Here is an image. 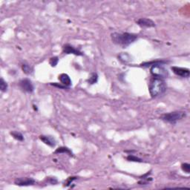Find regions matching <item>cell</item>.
<instances>
[{
    "label": "cell",
    "instance_id": "23",
    "mask_svg": "<svg viewBox=\"0 0 190 190\" xmlns=\"http://www.w3.org/2000/svg\"><path fill=\"white\" fill-rule=\"evenodd\" d=\"M48 181H49V183H50V184L57 183V180H56V178H49Z\"/></svg>",
    "mask_w": 190,
    "mask_h": 190
},
{
    "label": "cell",
    "instance_id": "3",
    "mask_svg": "<svg viewBox=\"0 0 190 190\" xmlns=\"http://www.w3.org/2000/svg\"><path fill=\"white\" fill-rule=\"evenodd\" d=\"M186 117V111H172V112L166 113L163 114V115L160 117L163 121L165 123H170V124H175L177 122L180 121L182 119L185 118Z\"/></svg>",
    "mask_w": 190,
    "mask_h": 190
},
{
    "label": "cell",
    "instance_id": "8",
    "mask_svg": "<svg viewBox=\"0 0 190 190\" xmlns=\"http://www.w3.org/2000/svg\"><path fill=\"white\" fill-rule=\"evenodd\" d=\"M62 51L66 54H74L76 56H83V52H81L80 50L77 49L70 44L64 45L63 47H62Z\"/></svg>",
    "mask_w": 190,
    "mask_h": 190
},
{
    "label": "cell",
    "instance_id": "22",
    "mask_svg": "<svg viewBox=\"0 0 190 190\" xmlns=\"http://www.w3.org/2000/svg\"><path fill=\"white\" fill-rule=\"evenodd\" d=\"M50 85H51V86H55V87L59 88H62V89L68 88V87H66V86H63V85H62V83H60V84H59V83H50Z\"/></svg>",
    "mask_w": 190,
    "mask_h": 190
},
{
    "label": "cell",
    "instance_id": "4",
    "mask_svg": "<svg viewBox=\"0 0 190 190\" xmlns=\"http://www.w3.org/2000/svg\"><path fill=\"white\" fill-rule=\"evenodd\" d=\"M150 73L154 78L164 79L169 76V71L162 64H154L150 68Z\"/></svg>",
    "mask_w": 190,
    "mask_h": 190
},
{
    "label": "cell",
    "instance_id": "2",
    "mask_svg": "<svg viewBox=\"0 0 190 190\" xmlns=\"http://www.w3.org/2000/svg\"><path fill=\"white\" fill-rule=\"evenodd\" d=\"M167 89V86L163 79L152 78L150 80L148 83V91L152 98H156L163 95Z\"/></svg>",
    "mask_w": 190,
    "mask_h": 190
},
{
    "label": "cell",
    "instance_id": "9",
    "mask_svg": "<svg viewBox=\"0 0 190 190\" xmlns=\"http://www.w3.org/2000/svg\"><path fill=\"white\" fill-rule=\"evenodd\" d=\"M136 23L139 25L140 28H154L155 27V23L154 21L148 18H140L136 22Z\"/></svg>",
    "mask_w": 190,
    "mask_h": 190
},
{
    "label": "cell",
    "instance_id": "18",
    "mask_svg": "<svg viewBox=\"0 0 190 190\" xmlns=\"http://www.w3.org/2000/svg\"><path fill=\"white\" fill-rule=\"evenodd\" d=\"M126 159H127L129 161L138 162V163H142V159L139 158V157H136V156L133 155V154H129V155H128L127 157H126Z\"/></svg>",
    "mask_w": 190,
    "mask_h": 190
},
{
    "label": "cell",
    "instance_id": "10",
    "mask_svg": "<svg viewBox=\"0 0 190 190\" xmlns=\"http://www.w3.org/2000/svg\"><path fill=\"white\" fill-rule=\"evenodd\" d=\"M40 140L42 141L45 145H48L50 147H54L56 144V141L53 137L50 136V135H40L39 136Z\"/></svg>",
    "mask_w": 190,
    "mask_h": 190
},
{
    "label": "cell",
    "instance_id": "20",
    "mask_svg": "<svg viewBox=\"0 0 190 190\" xmlns=\"http://www.w3.org/2000/svg\"><path fill=\"white\" fill-rule=\"evenodd\" d=\"M58 62H59V58L57 56H53V57H51L50 59L49 63L52 67H55L58 64Z\"/></svg>",
    "mask_w": 190,
    "mask_h": 190
},
{
    "label": "cell",
    "instance_id": "1",
    "mask_svg": "<svg viewBox=\"0 0 190 190\" xmlns=\"http://www.w3.org/2000/svg\"><path fill=\"white\" fill-rule=\"evenodd\" d=\"M111 39L113 43L125 48L134 42L138 39V35L133 33L114 32L111 34Z\"/></svg>",
    "mask_w": 190,
    "mask_h": 190
},
{
    "label": "cell",
    "instance_id": "13",
    "mask_svg": "<svg viewBox=\"0 0 190 190\" xmlns=\"http://www.w3.org/2000/svg\"><path fill=\"white\" fill-rule=\"evenodd\" d=\"M55 154H57V153H59V154H62V153H65V154H68V155L70 156V157H73V153L72 151H71V150L69 149L68 148H67V147H65V146H61L59 147V148H56V151H54Z\"/></svg>",
    "mask_w": 190,
    "mask_h": 190
},
{
    "label": "cell",
    "instance_id": "14",
    "mask_svg": "<svg viewBox=\"0 0 190 190\" xmlns=\"http://www.w3.org/2000/svg\"><path fill=\"white\" fill-rule=\"evenodd\" d=\"M10 135L14 138L15 140L18 141H23L24 140V136L21 132H16V131H13L10 132Z\"/></svg>",
    "mask_w": 190,
    "mask_h": 190
},
{
    "label": "cell",
    "instance_id": "21",
    "mask_svg": "<svg viewBox=\"0 0 190 190\" xmlns=\"http://www.w3.org/2000/svg\"><path fill=\"white\" fill-rule=\"evenodd\" d=\"M77 177H71V178H68V180L65 181V186H69L70 184H71V183L73 182V181L75 180H77Z\"/></svg>",
    "mask_w": 190,
    "mask_h": 190
},
{
    "label": "cell",
    "instance_id": "17",
    "mask_svg": "<svg viewBox=\"0 0 190 190\" xmlns=\"http://www.w3.org/2000/svg\"><path fill=\"white\" fill-rule=\"evenodd\" d=\"M7 88H8V86H7V83L2 77H1L0 79V90L2 92H5L7 91Z\"/></svg>",
    "mask_w": 190,
    "mask_h": 190
},
{
    "label": "cell",
    "instance_id": "6",
    "mask_svg": "<svg viewBox=\"0 0 190 190\" xmlns=\"http://www.w3.org/2000/svg\"><path fill=\"white\" fill-rule=\"evenodd\" d=\"M171 69H172V71H173V73L175 75L182 77V78H188L190 75V71L189 68L178 66H172L171 68Z\"/></svg>",
    "mask_w": 190,
    "mask_h": 190
},
{
    "label": "cell",
    "instance_id": "5",
    "mask_svg": "<svg viewBox=\"0 0 190 190\" xmlns=\"http://www.w3.org/2000/svg\"><path fill=\"white\" fill-rule=\"evenodd\" d=\"M19 86L22 91L31 94L34 91V86L31 80L28 78L22 79L19 82Z\"/></svg>",
    "mask_w": 190,
    "mask_h": 190
},
{
    "label": "cell",
    "instance_id": "7",
    "mask_svg": "<svg viewBox=\"0 0 190 190\" xmlns=\"http://www.w3.org/2000/svg\"><path fill=\"white\" fill-rule=\"evenodd\" d=\"M36 183L34 178H18L14 180V183L19 186H32Z\"/></svg>",
    "mask_w": 190,
    "mask_h": 190
},
{
    "label": "cell",
    "instance_id": "15",
    "mask_svg": "<svg viewBox=\"0 0 190 190\" xmlns=\"http://www.w3.org/2000/svg\"><path fill=\"white\" fill-rule=\"evenodd\" d=\"M97 80H98V75L96 73H91L89 77V78L86 81L91 85H93L95 84V83H97Z\"/></svg>",
    "mask_w": 190,
    "mask_h": 190
},
{
    "label": "cell",
    "instance_id": "11",
    "mask_svg": "<svg viewBox=\"0 0 190 190\" xmlns=\"http://www.w3.org/2000/svg\"><path fill=\"white\" fill-rule=\"evenodd\" d=\"M59 80L63 86L69 88L71 86V80L67 74H61L59 76Z\"/></svg>",
    "mask_w": 190,
    "mask_h": 190
},
{
    "label": "cell",
    "instance_id": "19",
    "mask_svg": "<svg viewBox=\"0 0 190 190\" xmlns=\"http://www.w3.org/2000/svg\"><path fill=\"white\" fill-rule=\"evenodd\" d=\"M181 169L184 172L187 174H189L190 172V164L188 163H184L181 164Z\"/></svg>",
    "mask_w": 190,
    "mask_h": 190
},
{
    "label": "cell",
    "instance_id": "12",
    "mask_svg": "<svg viewBox=\"0 0 190 190\" xmlns=\"http://www.w3.org/2000/svg\"><path fill=\"white\" fill-rule=\"evenodd\" d=\"M169 62L166 60H160V59H156V60H153L151 61V62H143V63L141 64V66L142 67H148V66H151V65H154V64H166V63H169Z\"/></svg>",
    "mask_w": 190,
    "mask_h": 190
},
{
    "label": "cell",
    "instance_id": "16",
    "mask_svg": "<svg viewBox=\"0 0 190 190\" xmlns=\"http://www.w3.org/2000/svg\"><path fill=\"white\" fill-rule=\"evenodd\" d=\"M22 69L23 71V72L25 74H31L32 73L33 69L31 66H30L27 63H23L22 65Z\"/></svg>",
    "mask_w": 190,
    "mask_h": 190
}]
</instances>
